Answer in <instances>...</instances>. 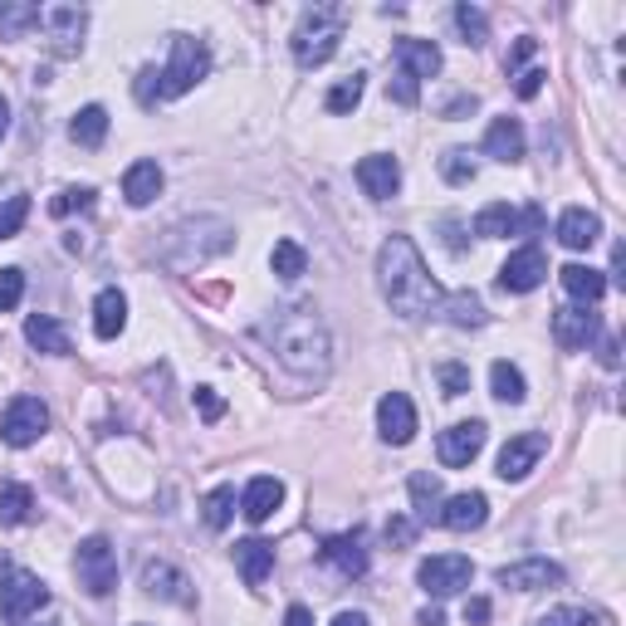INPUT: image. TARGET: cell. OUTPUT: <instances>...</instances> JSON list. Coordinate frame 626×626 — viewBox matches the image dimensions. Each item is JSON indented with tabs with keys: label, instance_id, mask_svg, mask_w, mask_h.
Masks as SVG:
<instances>
[{
	"label": "cell",
	"instance_id": "680465c9",
	"mask_svg": "<svg viewBox=\"0 0 626 626\" xmlns=\"http://www.w3.org/2000/svg\"><path fill=\"white\" fill-rule=\"evenodd\" d=\"M421 626H446V612L441 607H426L421 612Z\"/></svg>",
	"mask_w": 626,
	"mask_h": 626
},
{
	"label": "cell",
	"instance_id": "9f6ffc18",
	"mask_svg": "<svg viewBox=\"0 0 626 626\" xmlns=\"http://www.w3.org/2000/svg\"><path fill=\"white\" fill-rule=\"evenodd\" d=\"M460 113H475V98H455V103L446 108V118H460Z\"/></svg>",
	"mask_w": 626,
	"mask_h": 626
},
{
	"label": "cell",
	"instance_id": "3957f363",
	"mask_svg": "<svg viewBox=\"0 0 626 626\" xmlns=\"http://www.w3.org/2000/svg\"><path fill=\"white\" fill-rule=\"evenodd\" d=\"M348 30V10L343 6H309L294 25V64L299 69H318L338 54V40Z\"/></svg>",
	"mask_w": 626,
	"mask_h": 626
},
{
	"label": "cell",
	"instance_id": "e575fe53",
	"mask_svg": "<svg viewBox=\"0 0 626 626\" xmlns=\"http://www.w3.org/2000/svg\"><path fill=\"white\" fill-rule=\"evenodd\" d=\"M270 265H274V274H279L284 284H294L304 270H309V255H304L299 240H279V245L270 250Z\"/></svg>",
	"mask_w": 626,
	"mask_h": 626
},
{
	"label": "cell",
	"instance_id": "ab89813d",
	"mask_svg": "<svg viewBox=\"0 0 626 626\" xmlns=\"http://www.w3.org/2000/svg\"><path fill=\"white\" fill-rule=\"evenodd\" d=\"M441 172H446L450 186H470V182H475V162H470V152H460V147H450L441 157Z\"/></svg>",
	"mask_w": 626,
	"mask_h": 626
},
{
	"label": "cell",
	"instance_id": "5bb4252c",
	"mask_svg": "<svg viewBox=\"0 0 626 626\" xmlns=\"http://www.w3.org/2000/svg\"><path fill=\"white\" fill-rule=\"evenodd\" d=\"M543 274H548V260H543V250L538 245H519L509 260L499 265V289L504 294H529L543 284Z\"/></svg>",
	"mask_w": 626,
	"mask_h": 626
},
{
	"label": "cell",
	"instance_id": "7a4b0ae2",
	"mask_svg": "<svg viewBox=\"0 0 626 626\" xmlns=\"http://www.w3.org/2000/svg\"><path fill=\"white\" fill-rule=\"evenodd\" d=\"M377 284H382V299L392 304V314L402 318H431L436 304H441V284L431 279L411 235H392L377 250Z\"/></svg>",
	"mask_w": 626,
	"mask_h": 626
},
{
	"label": "cell",
	"instance_id": "ee69618b",
	"mask_svg": "<svg viewBox=\"0 0 626 626\" xmlns=\"http://www.w3.org/2000/svg\"><path fill=\"white\" fill-rule=\"evenodd\" d=\"M94 206V191L89 186H69V191H59L50 201V216H69V211H89Z\"/></svg>",
	"mask_w": 626,
	"mask_h": 626
},
{
	"label": "cell",
	"instance_id": "7c38bea8",
	"mask_svg": "<svg viewBox=\"0 0 626 626\" xmlns=\"http://www.w3.org/2000/svg\"><path fill=\"white\" fill-rule=\"evenodd\" d=\"M602 333V318L592 314V304H568V309H553V343L568 348V353H582L592 338Z\"/></svg>",
	"mask_w": 626,
	"mask_h": 626
},
{
	"label": "cell",
	"instance_id": "e0dca14e",
	"mask_svg": "<svg viewBox=\"0 0 626 626\" xmlns=\"http://www.w3.org/2000/svg\"><path fill=\"white\" fill-rule=\"evenodd\" d=\"M377 431L387 446H406L416 436V406L411 397H402V392H387V397L377 402Z\"/></svg>",
	"mask_w": 626,
	"mask_h": 626
},
{
	"label": "cell",
	"instance_id": "4fadbf2b",
	"mask_svg": "<svg viewBox=\"0 0 626 626\" xmlns=\"http://www.w3.org/2000/svg\"><path fill=\"white\" fill-rule=\"evenodd\" d=\"M543 455H548V436L543 431H524V436H514V441L499 450V470H494V475H499L504 485H519V480L529 475Z\"/></svg>",
	"mask_w": 626,
	"mask_h": 626
},
{
	"label": "cell",
	"instance_id": "6da1fadb",
	"mask_svg": "<svg viewBox=\"0 0 626 626\" xmlns=\"http://www.w3.org/2000/svg\"><path fill=\"white\" fill-rule=\"evenodd\" d=\"M260 338H265V348L294 372V377L318 382V377H328V367H333V343H328V328H323V318H318V309L309 299L279 304V309L260 323Z\"/></svg>",
	"mask_w": 626,
	"mask_h": 626
},
{
	"label": "cell",
	"instance_id": "f1b7e54d",
	"mask_svg": "<svg viewBox=\"0 0 626 626\" xmlns=\"http://www.w3.org/2000/svg\"><path fill=\"white\" fill-rule=\"evenodd\" d=\"M25 338H30V348H40V353H50V358H64L69 353V333H64V323H54L50 314H30L25 318Z\"/></svg>",
	"mask_w": 626,
	"mask_h": 626
},
{
	"label": "cell",
	"instance_id": "52a82bcc",
	"mask_svg": "<svg viewBox=\"0 0 626 626\" xmlns=\"http://www.w3.org/2000/svg\"><path fill=\"white\" fill-rule=\"evenodd\" d=\"M74 573H79V587L89 592V597H108V592L118 587V553H113V543H108L103 534L84 538L79 558H74Z\"/></svg>",
	"mask_w": 626,
	"mask_h": 626
},
{
	"label": "cell",
	"instance_id": "cb8c5ba5",
	"mask_svg": "<svg viewBox=\"0 0 626 626\" xmlns=\"http://www.w3.org/2000/svg\"><path fill=\"white\" fill-rule=\"evenodd\" d=\"M397 64L411 79H436L441 74V50L431 40H397Z\"/></svg>",
	"mask_w": 626,
	"mask_h": 626
},
{
	"label": "cell",
	"instance_id": "4316f807",
	"mask_svg": "<svg viewBox=\"0 0 626 626\" xmlns=\"http://www.w3.org/2000/svg\"><path fill=\"white\" fill-rule=\"evenodd\" d=\"M123 196H128V206H152L162 196V167L157 162H133L128 167V177H123Z\"/></svg>",
	"mask_w": 626,
	"mask_h": 626
},
{
	"label": "cell",
	"instance_id": "9a60e30c",
	"mask_svg": "<svg viewBox=\"0 0 626 626\" xmlns=\"http://www.w3.org/2000/svg\"><path fill=\"white\" fill-rule=\"evenodd\" d=\"M480 450H485V421H455L450 431H441V441H436V455H441V465H450V470H465Z\"/></svg>",
	"mask_w": 626,
	"mask_h": 626
},
{
	"label": "cell",
	"instance_id": "681fc988",
	"mask_svg": "<svg viewBox=\"0 0 626 626\" xmlns=\"http://www.w3.org/2000/svg\"><path fill=\"white\" fill-rule=\"evenodd\" d=\"M534 50H538V40H529V35H524V40H519V45H514V50H509V59H504V69H509V74H519V69H524V59H529V54H534Z\"/></svg>",
	"mask_w": 626,
	"mask_h": 626
},
{
	"label": "cell",
	"instance_id": "74e56055",
	"mask_svg": "<svg viewBox=\"0 0 626 626\" xmlns=\"http://www.w3.org/2000/svg\"><path fill=\"white\" fill-rule=\"evenodd\" d=\"M362 89H367V79H362V74L338 79L333 89H328V113H353V108L362 103Z\"/></svg>",
	"mask_w": 626,
	"mask_h": 626
},
{
	"label": "cell",
	"instance_id": "f6af8a7d",
	"mask_svg": "<svg viewBox=\"0 0 626 626\" xmlns=\"http://www.w3.org/2000/svg\"><path fill=\"white\" fill-rule=\"evenodd\" d=\"M534 626H597V617H592L587 607H553V612H543Z\"/></svg>",
	"mask_w": 626,
	"mask_h": 626
},
{
	"label": "cell",
	"instance_id": "db71d44e",
	"mask_svg": "<svg viewBox=\"0 0 626 626\" xmlns=\"http://www.w3.org/2000/svg\"><path fill=\"white\" fill-rule=\"evenodd\" d=\"M284 626H314V612H309V607H299V602H294V607L284 612Z\"/></svg>",
	"mask_w": 626,
	"mask_h": 626
},
{
	"label": "cell",
	"instance_id": "7402d4cb",
	"mask_svg": "<svg viewBox=\"0 0 626 626\" xmlns=\"http://www.w3.org/2000/svg\"><path fill=\"white\" fill-rule=\"evenodd\" d=\"M235 568H240V578H245L250 587H265L270 573H274V543H265V538H245V543H235Z\"/></svg>",
	"mask_w": 626,
	"mask_h": 626
},
{
	"label": "cell",
	"instance_id": "f907efd6",
	"mask_svg": "<svg viewBox=\"0 0 626 626\" xmlns=\"http://www.w3.org/2000/svg\"><path fill=\"white\" fill-rule=\"evenodd\" d=\"M543 79H548L543 69H524V74H519V84H514V89H519V98H538V89H543Z\"/></svg>",
	"mask_w": 626,
	"mask_h": 626
},
{
	"label": "cell",
	"instance_id": "bcb514c9",
	"mask_svg": "<svg viewBox=\"0 0 626 626\" xmlns=\"http://www.w3.org/2000/svg\"><path fill=\"white\" fill-rule=\"evenodd\" d=\"M157 98H162V69H152V64H147V69L138 74V103L152 108Z\"/></svg>",
	"mask_w": 626,
	"mask_h": 626
},
{
	"label": "cell",
	"instance_id": "83f0119b",
	"mask_svg": "<svg viewBox=\"0 0 626 626\" xmlns=\"http://www.w3.org/2000/svg\"><path fill=\"white\" fill-rule=\"evenodd\" d=\"M406 490H411V509H416V524H431L436 514H441L446 494H441V480H436L431 470H416V475L406 480Z\"/></svg>",
	"mask_w": 626,
	"mask_h": 626
},
{
	"label": "cell",
	"instance_id": "ffe728a7",
	"mask_svg": "<svg viewBox=\"0 0 626 626\" xmlns=\"http://www.w3.org/2000/svg\"><path fill=\"white\" fill-rule=\"evenodd\" d=\"M142 587L152 592V597H167V602H191V582H186V573H177L172 563H162V558H147L142 563Z\"/></svg>",
	"mask_w": 626,
	"mask_h": 626
},
{
	"label": "cell",
	"instance_id": "d4e9b609",
	"mask_svg": "<svg viewBox=\"0 0 626 626\" xmlns=\"http://www.w3.org/2000/svg\"><path fill=\"white\" fill-rule=\"evenodd\" d=\"M558 240H563L568 250H592L602 240V221L592 211H582V206H573V211L558 216Z\"/></svg>",
	"mask_w": 626,
	"mask_h": 626
},
{
	"label": "cell",
	"instance_id": "277c9868",
	"mask_svg": "<svg viewBox=\"0 0 626 626\" xmlns=\"http://www.w3.org/2000/svg\"><path fill=\"white\" fill-rule=\"evenodd\" d=\"M40 607H50V587L35 573L15 568L10 558H0V617H6V626H25Z\"/></svg>",
	"mask_w": 626,
	"mask_h": 626
},
{
	"label": "cell",
	"instance_id": "11a10c76",
	"mask_svg": "<svg viewBox=\"0 0 626 626\" xmlns=\"http://www.w3.org/2000/svg\"><path fill=\"white\" fill-rule=\"evenodd\" d=\"M333 626H372V622L362 617V612H338V617H333Z\"/></svg>",
	"mask_w": 626,
	"mask_h": 626
},
{
	"label": "cell",
	"instance_id": "7bdbcfd3",
	"mask_svg": "<svg viewBox=\"0 0 626 626\" xmlns=\"http://www.w3.org/2000/svg\"><path fill=\"white\" fill-rule=\"evenodd\" d=\"M25 216H30V196H10V201L0 206V240L20 235V226H25Z\"/></svg>",
	"mask_w": 626,
	"mask_h": 626
},
{
	"label": "cell",
	"instance_id": "d6986e66",
	"mask_svg": "<svg viewBox=\"0 0 626 626\" xmlns=\"http://www.w3.org/2000/svg\"><path fill=\"white\" fill-rule=\"evenodd\" d=\"M558 582H563V568H558V563H548V558H524V563L499 568V587H514V592L558 587Z\"/></svg>",
	"mask_w": 626,
	"mask_h": 626
},
{
	"label": "cell",
	"instance_id": "ac0fdd59",
	"mask_svg": "<svg viewBox=\"0 0 626 626\" xmlns=\"http://www.w3.org/2000/svg\"><path fill=\"white\" fill-rule=\"evenodd\" d=\"M485 519H490V499L480 490L455 494V499H446L441 514H436V524H446L450 534H470V529H480Z\"/></svg>",
	"mask_w": 626,
	"mask_h": 626
},
{
	"label": "cell",
	"instance_id": "30bf717a",
	"mask_svg": "<svg viewBox=\"0 0 626 626\" xmlns=\"http://www.w3.org/2000/svg\"><path fill=\"white\" fill-rule=\"evenodd\" d=\"M543 226V211L529 206V211H514L509 201H490L485 211L475 216V235L485 240H504V235H534V230Z\"/></svg>",
	"mask_w": 626,
	"mask_h": 626
},
{
	"label": "cell",
	"instance_id": "8fae6325",
	"mask_svg": "<svg viewBox=\"0 0 626 626\" xmlns=\"http://www.w3.org/2000/svg\"><path fill=\"white\" fill-rule=\"evenodd\" d=\"M40 25L54 40L59 54H79L84 30H89V10L84 6H40Z\"/></svg>",
	"mask_w": 626,
	"mask_h": 626
},
{
	"label": "cell",
	"instance_id": "d6a6232c",
	"mask_svg": "<svg viewBox=\"0 0 626 626\" xmlns=\"http://www.w3.org/2000/svg\"><path fill=\"white\" fill-rule=\"evenodd\" d=\"M69 138L79 142V147H103V138H108V108L103 103L79 108V113H74V123H69Z\"/></svg>",
	"mask_w": 626,
	"mask_h": 626
},
{
	"label": "cell",
	"instance_id": "4dcf8cb0",
	"mask_svg": "<svg viewBox=\"0 0 626 626\" xmlns=\"http://www.w3.org/2000/svg\"><path fill=\"white\" fill-rule=\"evenodd\" d=\"M558 279H563V289L573 294L578 304H597L602 294H607V274L592 270V265H563L558 270Z\"/></svg>",
	"mask_w": 626,
	"mask_h": 626
},
{
	"label": "cell",
	"instance_id": "60d3db41",
	"mask_svg": "<svg viewBox=\"0 0 626 626\" xmlns=\"http://www.w3.org/2000/svg\"><path fill=\"white\" fill-rule=\"evenodd\" d=\"M20 299H25V270H0V314L20 309Z\"/></svg>",
	"mask_w": 626,
	"mask_h": 626
},
{
	"label": "cell",
	"instance_id": "5b68a950",
	"mask_svg": "<svg viewBox=\"0 0 626 626\" xmlns=\"http://www.w3.org/2000/svg\"><path fill=\"white\" fill-rule=\"evenodd\" d=\"M211 74V50L196 35H172V59L162 69V98H182Z\"/></svg>",
	"mask_w": 626,
	"mask_h": 626
},
{
	"label": "cell",
	"instance_id": "7dc6e473",
	"mask_svg": "<svg viewBox=\"0 0 626 626\" xmlns=\"http://www.w3.org/2000/svg\"><path fill=\"white\" fill-rule=\"evenodd\" d=\"M196 406H201L206 421H221V416H226V402H221V392H216V387H196Z\"/></svg>",
	"mask_w": 626,
	"mask_h": 626
},
{
	"label": "cell",
	"instance_id": "b9f144b4",
	"mask_svg": "<svg viewBox=\"0 0 626 626\" xmlns=\"http://www.w3.org/2000/svg\"><path fill=\"white\" fill-rule=\"evenodd\" d=\"M436 382H441L446 397H465L470 392V367L465 362H441V367H436Z\"/></svg>",
	"mask_w": 626,
	"mask_h": 626
},
{
	"label": "cell",
	"instance_id": "8992f818",
	"mask_svg": "<svg viewBox=\"0 0 626 626\" xmlns=\"http://www.w3.org/2000/svg\"><path fill=\"white\" fill-rule=\"evenodd\" d=\"M211 226L216 221H186V226H177L167 235V245H162V260H167L172 270H196V265H206V260L226 255V250H230V230H226V235L201 240Z\"/></svg>",
	"mask_w": 626,
	"mask_h": 626
},
{
	"label": "cell",
	"instance_id": "484cf974",
	"mask_svg": "<svg viewBox=\"0 0 626 626\" xmlns=\"http://www.w3.org/2000/svg\"><path fill=\"white\" fill-rule=\"evenodd\" d=\"M485 152L494 162H524V128L519 118H494L485 133Z\"/></svg>",
	"mask_w": 626,
	"mask_h": 626
},
{
	"label": "cell",
	"instance_id": "44dd1931",
	"mask_svg": "<svg viewBox=\"0 0 626 626\" xmlns=\"http://www.w3.org/2000/svg\"><path fill=\"white\" fill-rule=\"evenodd\" d=\"M318 553H323V563H333L343 578H362V573H367V548H362V534H338V538H328Z\"/></svg>",
	"mask_w": 626,
	"mask_h": 626
},
{
	"label": "cell",
	"instance_id": "c3c4849f",
	"mask_svg": "<svg viewBox=\"0 0 626 626\" xmlns=\"http://www.w3.org/2000/svg\"><path fill=\"white\" fill-rule=\"evenodd\" d=\"M392 98H397V103H406V108H416V98H421V89H416L411 74H402V69H397V79H392Z\"/></svg>",
	"mask_w": 626,
	"mask_h": 626
},
{
	"label": "cell",
	"instance_id": "6f0895ef",
	"mask_svg": "<svg viewBox=\"0 0 626 626\" xmlns=\"http://www.w3.org/2000/svg\"><path fill=\"white\" fill-rule=\"evenodd\" d=\"M602 367H617V338H607V343H602Z\"/></svg>",
	"mask_w": 626,
	"mask_h": 626
},
{
	"label": "cell",
	"instance_id": "8d00e7d4",
	"mask_svg": "<svg viewBox=\"0 0 626 626\" xmlns=\"http://www.w3.org/2000/svg\"><path fill=\"white\" fill-rule=\"evenodd\" d=\"M201 519H206V529H226V524L235 519V490L221 485V490H211V494H206V504H201Z\"/></svg>",
	"mask_w": 626,
	"mask_h": 626
},
{
	"label": "cell",
	"instance_id": "ba28073f",
	"mask_svg": "<svg viewBox=\"0 0 626 626\" xmlns=\"http://www.w3.org/2000/svg\"><path fill=\"white\" fill-rule=\"evenodd\" d=\"M45 431H50V406L40 397H15L6 406V416H0V441L15 450L35 446Z\"/></svg>",
	"mask_w": 626,
	"mask_h": 626
},
{
	"label": "cell",
	"instance_id": "91938a15",
	"mask_svg": "<svg viewBox=\"0 0 626 626\" xmlns=\"http://www.w3.org/2000/svg\"><path fill=\"white\" fill-rule=\"evenodd\" d=\"M6 128H10V103H6V94H0V138H6Z\"/></svg>",
	"mask_w": 626,
	"mask_h": 626
},
{
	"label": "cell",
	"instance_id": "9c48e42d",
	"mask_svg": "<svg viewBox=\"0 0 626 626\" xmlns=\"http://www.w3.org/2000/svg\"><path fill=\"white\" fill-rule=\"evenodd\" d=\"M470 578H475V563L460 553H436L416 568V582H421L431 597H455L460 587H470Z\"/></svg>",
	"mask_w": 626,
	"mask_h": 626
},
{
	"label": "cell",
	"instance_id": "2e32d148",
	"mask_svg": "<svg viewBox=\"0 0 626 626\" xmlns=\"http://www.w3.org/2000/svg\"><path fill=\"white\" fill-rule=\"evenodd\" d=\"M358 186L372 196V201H392L402 186V162L387 157V152H372V157L358 162Z\"/></svg>",
	"mask_w": 626,
	"mask_h": 626
},
{
	"label": "cell",
	"instance_id": "836d02e7",
	"mask_svg": "<svg viewBox=\"0 0 626 626\" xmlns=\"http://www.w3.org/2000/svg\"><path fill=\"white\" fill-rule=\"evenodd\" d=\"M490 387H494V397L509 402V406H519L524 397H529V387H524V372L514 367V362H494V367H490Z\"/></svg>",
	"mask_w": 626,
	"mask_h": 626
},
{
	"label": "cell",
	"instance_id": "f35d334b",
	"mask_svg": "<svg viewBox=\"0 0 626 626\" xmlns=\"http://www.w3.org/2000/svg\"><path fill=\"white\" fill-rule=\"evenodd\" d=\"M455 25H460V35H465V45H485L490 40V20H485V10H475V6H455Z\"/></svg>",
	"mask_w": 626,
	"mask_h": 626
},
{
	"label": "cell",
	"instance_id": "603a6c76",
	"mask_svg": "<svg viewBox=\"0 0 626 626\" xmlns=\"http://www.w3.org/2000/svg\"><path fill=\"white\" fill-rule=\"evenodd\" d=\"M240 504H245V519L250 524H265V519H274V509L284 504V485L274 475H255L245 485V499H240Z\"/></svg>",
	"mask_w": 626,
	"mask_h": 626
},
{
	"label": "cell",
	"instance_id": "816d5d0a",
	"mask_svg": "<svg viewBox=\"0 0 626 626\" xmlns=\"http://www.w3.org/2000/svg\"><path fill=\"white\" fill-rule=\"evenodd\" d=\"M387 538H392V543H411V538H416V524L411 519H387Z\"/></svg>",
	"mask_w": 626,
	"mask_h": 626
},
{
	"label": "cell",
	"instance_id": "d590c367",
	"mask_svg": "<svg viewBox=\"0 0 626 626\" xmlns=\"http://www.w3.org/2000/svg\"><path fill=\"white\" fill-rule=\"evenodd\" d=\"M30 509H35V494L25 485H15V480H6L0 485V524H25Z\"/></svg>",
	"mask_w": 626,
	"mask_h": 626
},
{
	"label": "cell",
	"instance_id": "1f68e13d",
	"mask_svg": "<svg viewBox=\"0 0 626 626\" xmlns=\"http://www.w3.org/2000/svg\"><path fill=\"white\" fill-rule=\"evenodd\" d=\"M436 314H441L446 323H455V328H480V323L490 318V314H485V304H480L475 294H465V289H460V294H441Z\"/></svg>",
	"mask_w": 626,
	"mask_h": 626
},
{
	"label": "cell",
	"instance_id": "f5cc1de1",
	"mask_svg": "<svg viewBox=\"0 0 626 626\" xmlns=\"http://www.w3.org/2000/svg\"><path fill=\"white\" fill-rule=\"evenodd\" d=\"M465 622H470V626H485V622H490V602H485V597H470V602H465Z\"/></svg>",
	"mask_w": 626,
	"mask_h": 626
},
{
	"label": "cell",
	"instance_id": "f546056e",
	"mask_svg": "<svg viewBox=\"0 0 626 626\" xmlns=\"http://www.w3.org/2000/svg\"><path fill=\"white\" fill-rule=\"evenodd\" d=\"M128 328V299L123 289H103L94 299V333L98 338H118Z\"/></svg>",
	"mask_w": 626,
	"mask_h": 626
}]
</instances>
